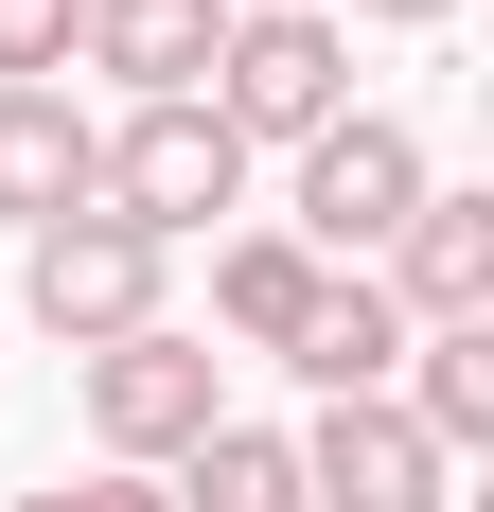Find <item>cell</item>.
<instances>
[{"label": "cell", "instance_id": "cell-1", "mask_svg": "<svg viewBox=\"0 0 494 512\" xmlns=\"http://www.w3.org/2000/svg\"><path fill=\"white\" fill-rule=\"evenodd\" d=\"M406 212H424V142H406L389 106H336V124L300 142V230H283V248H318V265H371Z\"/></svg>", "mask_w": 494, "mask_h": 512}, {"label": "cell", "instance_id": "cell-2", "mask_svg": "<svg viewBox=\"0 0 494 512\" xmlns=\"http://www.w3.org/2000/svg\"><path fill=\"white\" fill-rule=\"evenodd\" d=\"M212 336H177V318H142V336H106L89 354V442H106V477H142V460H195L212 442Z\"/></svg>", "mask_w": 494, "mask_h": 512}, {"label": "cell", "instance_id": "cell-3", "mask_svg": "<svg viewBox=\"0 0 494 512\" xmlns=\"http://www.w3.org/2000/svg\"><path fill=\"white\" fill-rule=\"evenodd\" d=\"M195 106L230 124V142H318V124L353 106V53H336V18H230Z\"/></svg>", "mask_w": 494, "mask_h": 512}, {"label": "cell", "instance_id": "cell-4", "mask_svg": "<svg viewBox=\"0 0 494 512\" xmlns=\"http://www.w3.org/2000/svg\"><path fill=\"white\" fill-rule=\"evenodd\" d=\"M159 265H177V248H142L124 212H53L36 248H18V301H36L71 354H106V336H142V318H159Z\"/></svg>", "mask_w": 494, "mask_h": 512}, {"label": "cell", "instance_id": "cell-5", "mask_svg": "<svg viewBox=\"0 0 494 512\" xmlns=\"http://www.w3.org/2000/svg\"><path fill=\"white\" fill-rule=\"evenodd\" d=\"M247 195V142L212 124V106H142L124 142H106V195L89 212H124L142 248H177V230H212V212Z\"/></svg>", "mask_w": 494, "mask_h": 512}, {"label": "cell", "instance_id": "cell-6", "mask_svg": "<svg viewBox=\"0 0 494 512\" xmlns=\"http://www.w3.org/2000/svg\"><path fill=\"white\" fill-rule=\"evenodd\" d=\"M442 477H459V460H442V442L389 407V389L300 424V512H442Z\"/></svg>", "mask_w": 494, "mask_h": 512}, {"label": "cell", "instance_id": "cell-7", "mask_svg": "<svg viewBox=\"0 0 494 512\" xmlns=\"http://www.w3.org/2000/svg\"><path fill=\"white\" fill-rule=\"evenodd\" d=\"M389 318H406V336L494 318V195H442V177H424V212L389 230Z\"/></svg>", "mask_w": 494, "mask_h": 512}, {"label": "cell", "instance_id": "cell-8", "mask_svg": "<svg viewBox=\"0 0 494 512\" xmlns=\"http://www.w3.org/2000/svg\"><path fill=\"white\" fill-rule=\"evenodd\" d=\"M212 36H230V0H89V18H71V53L124 71L142 106H195L212 89Z\"/></svg>", "mask_w": 494, "mask_h": 512}, {"label": "cell", "instance_id": "cell-9", "mask_svg": "<svg viewBox=\"0 0 494 512\" xmlns=\"http://www.w3.org/2000/svg\"><path fill=\"white\" fill-rule=\"evenodd\" d=\"M89 195H106V124L71 89H0V212L53 230V212H89Z\"/></svg>", "mask_w": 494, "mask_h": 512}, {"label": "cell", "instance_id": "cell-10", "mask_svg": "<svg viewBox=\"0 0 494 512\" xmlns=\"http://www.w3.org/2000/svg\"><path fill=\"white\" fill-rule=\"evenodd\" d=\"M283 371L318 389V407H371V389L406 371V318H389V283H371V265H353V283H318V318L283 336Z\"/></svg>", "mask_w": 494, "mask_h": 512}, {"label": "cell", "instance_id": "cell-11", "mask_svg": "<svg viewBox=\"0 0 494 512\" xmlns=\"http://www.w3.org/2000/svg\"><path fill=\"white\" fill-rule=\"evenodd\" d=\"M389 407L442 442V460H477L494 442V318H459V336H406V371H389Z\"/></svg>", "mask_w": 494, "mask_h": 512}, {"label": "cell", "instance_id": "cell-12", "mask_svg": "<svg viewBox=\"0 0 494 512\" xmlns=\"http://www.w3.org/2000/svg\"><path fill=\"white\" fill-rule=\"evenodd\" d=\"M318 283H336V265H318V248H283V230H230V248H212V318H230L247 354H283L300 318H318Z\"/></svg>", "mask_w": 494, "mask_h": 512}, {"label": "cell", "instance_id": "cell-13", "mask_svg": "<svg viewBox=\"0 0 494 512\" xmlns=\"http://www.w3.org/2000/svg\"><path fill=\"white\" fill-rule=\"evenodd\" d=\"M177 512H300V442L283 424H212L177 460Z\"/></svg>", "mask_w": 494, "mask_h": 512}, {"label": "cell", "instance_id": "cell-14", "mask_svg": "<svg viewBox=\"0 0 494 512\" xmlns=\"http://www.w3.org/2000/svg\"><path fill=\"white\" fill-rule=\"evenodd\" d=\"M71 18H89V0H0V89H53V71H71Z\"/></svg>", "mask_w": 494, "mask_h": 512}, {"label": "cell", "instance_id": "cell-15", "mask_svg": "<svg viewBox=\"0 0 494 512\" xmlns=\"http://www.w3.org/2000/svg\"><path fill=\"white\" fill-rule=\"evenodd\" d=\"M18 512H177V495H159V477H89V495H71V477H53V495H18Z\"/></svg>", "mask_w": 494, "mask_h": 512}, {"label": "cell", "instance_id": "cell-16", "mask_svg": "<svg viewBox=\"0 0 494 512\" xmlns=\"http://www.w3.org/2000/svg\"><path fill=\"white\" fill-rule=\"evenodd\" d=\"M353 18H459V0H353Z\"/></svg>", "mask_w": 494, "mask_h": 512}, {"label": "cell", "instance_id": "cell-17", "mask_svg": "<svg viewBox=\"0 0 494 512\" xmlns=\"http://www.w3.org/2000/svg\"><path fill=\"white\" fill-rule=\"evenodd\" d=\"M230 18H318V0H230Z\"/></svg>", "mask_w": 494, "mask_h": 512}]
</instances>
